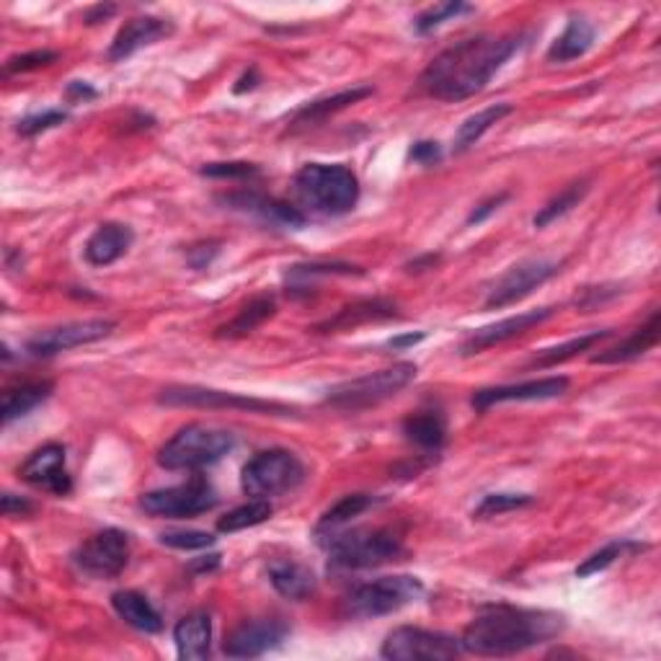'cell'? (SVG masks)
I'll use <instances>...</instances> for the list:
<instances>
[{"instance_id":"obj_1","label":"cell","mask_w":661,"mask_h":661,"mask_svg":"<svg viewBox=\"0 0 661 661\" xmlns=\"http://www.w3.org/2000/svg\"><path fill=\"white\" fill-rule=\"evenodd\" d=\"M524 45V37H480L457 42L434 57L421 73V89L437 102H465L476 96L488 81L505 68V62Z\"/></svg>"},{"instance_id":"obj_2","label":"cell","mask_w":661,"mask_h":661,"mask_svg":"<svg viewBox=\"0 0 661 661\" xmlns=\"http://www.w3.org/2000/svg\"><path fill=\"white\" fill-rule=\"evenodd\" d=\"M564 625V615L548 613V610L494 605L473 617L460 643L463 651L476 657H514L553 641Z\"/></svg>"},{"instance_id":"obj_3","label":"cell","mask_w":661,"mask_h":661,"mask_svg":"<svg viewBox=\"0 0 661 661\" xmlns=\"http://www.w3.org/2000/svg\"><path fill=\"white\" fill-rule=\"evenodd\" d=\"M300 212L315 218H341L359 202V182L355 171L341 163H308L292 182Z\"/></svg>"},{"instance_id":"obj_4","label":"cell","mask_w":661,"mask_h":661,"mask_svg":"<svg viewBox=\"0 0 661 661\" xmlns=\"http://www.w3.org/2000/svg\"><path fill=\"white\" fill-rule=\"evenodd\" d=\"M321 545L328 550L330 566L344 571L378 569V566L398 560L404 553L401 535L385 527L351 530V533L336 530V533L321 537Z\"/></svg>"},{"instance_id":"obj_5","label":"cell","mask_w":661,"mask_h":661,"mask_svg":"<svg viewBox=\"0 0 661 661\" xmlns=\"http://www.w3.org/2000/svg\"><path fill=\"white\" fill-rule=\"evenodd\" d=\"M235 448V434L225 429L207 427V424H189L163 444L158 452V463L165 471H199L218 463Z\"/></svg>"},{"instance_id":"obj_6","label":"cell","mask_w":661,"mask_h":661,"mask_svg":"<svg viewBox=\"0 0 661 661\" xmlns=\"http://www.w3.org/2000/svg\"><path fill=\"white\" fill-rule=\"evenodd\" d=\"M424 598V584L416 577H383L351 589L344 600V615L355 621L393 615Z\"/></svg>"},{"instance_id":"obj_7","label":"cell","mask_w":661,"mask_h":661,"mask_svg":"<svg viewBox=\"0 0 661 661\" xmlns=\"http://www.w3.org/2000/svg\"><path fill=\"white\" fill-rule=\"evenodd\" d=\"M416 378V364L401 362L393 368L368 372V375L347 380V383L330 387L326 404L339 408V411H362V408L378 406L393 398Z\"/></svg>"},{"instance_id":"obj_8","label":"cell","mask_w":661,"mask_h":661,"mask_svg":"<svg viewBox=\"0 0 661 661\" xmlns=\"http://www.w3.org/2000/svg\"><path fill=\"white\" fill-rule=\"evenodd\" d=\"M305 480V465L290 450L256 452L243 468L241 486L254 499H271L294 491Z\"/></svg>"},{"instance_id":"obj_9","label":"cell","mask_w":661,"mask_h":661,"mask_svg":"<svg viewBox=\"0 0 661 661\" xmlns=\"http://www.w3.org/2000/svg\"><path fill=\"white\" fill-rule=\"evenodd\" d=\"M218 491H214L210 480L194 476L186 484L142 494L140 507L148 514L163 517V520H189V517L210 512V509L218 507Z\"/></svg>"},{"instance_id":"obj_10","label":"cell","mask_w":661,"mask_h":661,"mask_svg":"<svg viewBox=\"0 0 661 661\" xmlns=\"http://www.w3.org/2000/svg\"><path fill=\"white\" fill-rule=\"evenodd\" d=\"M158 404L163 406H176V408H230V411H248V414H275V416H287L294 408L277 404V401H262L251 398V395L241 393H225V391H212V387H194V385H176L165 387L158 395Z\"/></svg>"},{"instance_id":"obj_11","label":"cell","mask_w":661,"mask_h":661,"mask_svg":"<svg viewBox=\"0 0 661 661\" xmlns=\"http://www.w3.org/2000/svg\"><path fill=\"white\" fill-rule=\"evenodd\" d=\"M460 653H463V643L455 636L414 628V625L391 630L380 649V657L391 661H450Z\"/></svg>"},{"instance_id":"obj_12","label":"cell","mask_w":661,"mask_h":661,"mask_svg":"<svg viewBox=\"0 0 661 661\" xmlns=\"http://www.w3.org/2000/svg\"><path fill=\"white\" fill-rule=\"evenodd\" d=\"M76 566L85 577L93 579H114L125 571L129 560V535L121 530H102L89 537L81 548L76 550Z\"/></svg>"},{"instance_id":"obj_13","label":"cell","mask_w":661,"mask_h":661,"mask_svg":"<svg viewBox=\"0 0 661 661\" xmlns=\"http://www.w3.org/2000/svg\"><path fill=\"white\" fill-rule=\"evenodd\" d=\"M556 275H558V264L545 262V258H527V262L514 264V267L491 287V292H488L486 298V308L488 311H494V308H507L520 303V300L527 298V294H533V290H537V287L545 285Z\"/></svg>"},{"instance_id":"obj_14","label":"cell","mask_w":661,"mask_h":661,"mask_svg":"<svg viewBox=\"0 0 661 661\" xmlns=\"http://www.w3.org/2000/svg\"><path fill=\"white\" fill-rule=\"evenodd\" d=\"M117 323L106 318H91V321H76L65 323V326L42 330V334L28 339L26 351L32 357H55L60 351L85 347V344L102 341L104 336H109Z\"/></svg>"},{"instance_id":"obj_15","label":"cell","mask_w":661,"mask_h":661,"mask_svg":"<svg viewBox=\"0 0 661 661\" xmlns=\"http://www.w3.org/2000/svg\"><path fill=\"white\" fill-rule=\"evenodd\" d=\"M287 634H290V630H287V625L277 621V617L248 621L239 625V628L228 636L222 651H225V657L230 659H256L264 657V653L271 649H277L287 638Z\"/></svg>"},{"instance_id":"obj_16","label":"cell","mask_w":661,"mask_h":661,"mask_svg":"<svg viewBox=\"0 0 661 661\" xmlns=\"http://www.w3.org/2000/svg\"><path fill=\"white\" fill-rule=\"evenodd\" d=\"M19 476L24 478L26 484L55 496H68L73 491V480H70V473L65 468V448L55 442L34 450L32 455L26 457V463L21 465Z\"/></svg>"},{"instance_id":"obj_17","label":"cell","mask_w":661,"mask_h":661,"mask_svg":"<svg viewBox=\"0 0 661 661\" xmlns=\"http://www.w3.org/2000/svg\"><path fill=\"white\" fill-rule=\"evenodd\" d=\"M569 378H543V380H527V383L514 385H499V387H484L471 398V406L476 411H488L491 406L499 404H520V401H548L558 398L569 391Z\"/></svg>"},{"instance_id":"obj_18","label":"cell","mask_w":661,"mask_h":661,"mask_svg":"<svg viewBox=\"0 0 661 661\" xmlns=\"http://www.w3.org/2000/svg\"><path fill=\"white\" fill-rule=\"evenodd\" d=\"M553 315H556V308H541V311L512 315V318H505L499 323H491V326L473 330L468 339L463 341V347H460V355L471 357V355H478V351L499 347V344H505L509 339H517V336L524 334V330L541 326L543 321L553 318Z\"/></svg>"},{"instance_id":"obj_19","label":"cell","mask_w":661,"mask_h":661,"mask_svg":"<svg viewBox=\"0 0 661 661\" xmlns=\"http://www.w3.org/2000/svg\"><path fill=\"white\" fill-rule=\"evenodd\" d=\"M222 202L233 207V210L256 214V218L277 228H303L308 222L305 214L300 212V207L279 202V199L258 192H233L228 197H222Z\"/></svg>"},{"instance_id":"obj_20","label":"cell","mask_w":661,"mask_h":661,"mask_svg":"<svg viewBox=\"0 0 661 661\" xmlns=\"http://www.w3.org/2000/svg\"><path fill=\"white\" fill-rule=\"evenodd\" d=\"M171 32H174V24H171L169 19H158V16L129 19L127 24L119 28L117 37H114V42H112L109 60L112 62L127 60V57L140 53L142 47H150V45H155L158 39L169 37Z\"/></svg>"},{"instance_id":"obj_21","label":"cell","mask_w":661,"mask_h":661,"mask_svg":"<svg viewBox=\"0 0 661 661\" xmlns=\"http://www.w3.org/2000/svg\"><path fill=\"white\" fill-rule=\"evenodd\" d=\"M132 241V228L121 225V222H104V225H98L96 233L91 235L89 243H85L83 256L91 267H109V264L119 262V258L127 254Z\"/></svg>"},{"instance_id":"obj_22","label":"cell","mask_w":661,"mask_h":661,"mask_svg":"<svg viewBox=\"0 0 661 661\" xmlns=\"http://www.w3.org/2000/svg\"><path fill=\"white\" fill-rule=\"evenodd\" d=\"M174 641L178 659L199 661L210 657L212 646V621L207 613H192L182 617L174 628Z\"/></svg>"},{"instance_id":"obj_23","label":"cell","mask_w":661,"mask_h":661,"mask_svg":"<svg viewBox=\"0 0 661 661\" xmlns=\"http://www.w3.org/2000/svg\"><path fill=\"white\" fill-rule=\"evenodd\" d=\"M112 607L129 628L140 630V634H161L163 617L153 607L146 594L135 592V589H121V592L112 594Z\"/></svg>"},{"instance_id":"obj_24","label":"cell","mask_w":661,"mask_h":661,"mask_svg":"<svg viewBox=\"0 0 661 661\" xmlns=\"http://www.w3.org/2000/svg\"><path fill=\"white\" fill-rule=\"evenodd\" d=\"M659 330H661V315H659V311H653L651 318L646 321L641 328H636L634 334H630L625 341L617 344V347L594 355L592 362L594 364H621V362H630V359H638L649 349L657 347Z\"/></svg>"},{"instance_id":"obj_25","label":"cell","mask_w":661,"mask_h":661,"mask_svg":"<svg viewBox=\"0 0 661 661\" xmlns=\"http://www.w3.org/2000/svg\"><path fill=\"white\" fill-rule=\"evenodd\" d=\"M269 581L279 594L292 602H303L311 598L318 587L315 573L298 560H275L269 566Z\"/></svg>"},{"instance_id":"obj_26","label":"cell","mask_w":661,"mask_h":661,"mask_svg":"<svg viewBox=\"0 0 661 661\" xmlns=\"http://www.w3.org/2000/svg\"><path fill=\"white\" fill-rule=\"evenodd\" d=\"M594 26L592 21H587L584 16H571L569 24H566L564 34L553 42V47L548 49V60L550 62H571L577 57L587 55L594 45Z\"/></svg>"},{"instance_id":"obj_27","label":"cell","mask_w":661,"mask_h":661,"mask_svg":"<svg viewBox=\"0 0 661 661\" xmlns=\"http://www.w3.org/2000/svg\"><path fill=\"white\" fill-rule=\"evenodd\" d=\"M55 385L49 380H37V383H21L16 387H9L3 393V424L9 427L21 416L32 414L34 408L45 404V401L53 395Z\"/></svg>"},{"instance_id":"obj_28","label":"cell","mask_w":661,"mask_h":661,"mask_svg":"<svg viewBox=\"0 0 661 661\" xmlns=\"http://www.w3.org/2000/svg\"><path fill=\"white\" fill-rule=\"evenodd\" d=\"M404 434L421 450H440L448 440V424L440 411H419L404 421Z\"/></svg>"},{"instance_id":"obj_29","label":"cell","mask_w":661,"mask_h":661,"mask_svg":"<svg viewBox=\"0 0 661 661\" xmlns=\"http://www.w3.org/2000/svg\"><path fill=\"white\" fill-rule=\"evenodd\" d=\"M393 315H395L393 303H385V300H364V303L344 308V311L336 313L334 318L321 323L318 330H326V334H330V330H349V328H357L359 323L385 321V318H393Z\"/></svg>"},{"instance_id":"obj_30","label":"cell","mask_w":661,"mask_h":661,"mask_svg":"<svg viewBox=\"0 0 661 661\" xmlns=\"http://www.w3.org/2000/svg\"><path fill=\"white\" fill-rule=\"evenodd\" d=\"M378 505H380L378 496H370V494H349V496H344V499L336 501V505L330 507L328 512L321 517L318 527H315V535L326 537L330 533H336V530H341L344 524H349L351 520H355V517L364 514V512H368V509L378 507Z\"/></svg>"},{"instance_id":"obj_31","label":"cell","mask_w":661,"mask_h":661,"mask_svg":"<svg viewBox=\"0 0 661 661\" xmlns=\"http://www.w3.org/2000/svg\"><path fill=\"white\" fill-rule=\"evenodd\" d=\"M368 96H372L370 85H357V89L334 93V96H326V98H318V102L305 104L303 109L294 112L292 121L294 125H313V121L326 119V117H330V114L347 109V106L362 102V98H368Z\"/></svg>"},{"instance_id":"obj_32","label":"cell","mask_w":661,"mask_h":661,"mask_svg":"<svg viewBox=\"0 0 661 661\" xmlns=\"http://www.w3.org/2000/svg\"><path fill=\"white\" fill-rule=\"evenodd\" d=\"M512 114V106L509 104H496V106H488V109L473 114V117H468L460 125L457 135H455V153H465V150H471L476 142L484 138V135L491 129L494 125H499L501 119L509 117Z\"/></svg>"},{"instance_id":"obj_33","label":"cell","mask_w":661,"mask_h":661,"mask_svg":"<svg viewBox=\"0 0 661 661\" xmlns=\"http://www.w3.org/2000/svg\"><path fill=\"white\" fill-rule=\"evenodd\" d=\"M277 313V303L275 298H269V294H262V298L251 300V303L243 308V311L235 315L233 321L225 323L218 330V336H228V339H239V336H246L251 330H256L258 326H264L271 315Z\"/></svg>"},{"instance_id":"obj_34","label":"cell","mask_w":661,"mask_h":661,"mask_svg":"<svg viewBox=\"0 0 661 661\" xmlns=\"http://www.w3.org/2000/svg\"><path fill=\"white\" fill-rule=\"evenodd\" d=\"M613 336V330H592V334H584L579 336V339H571L566 344H560V347H553V349H545L537 355L533 362L527 364V368H537V370H548V368H556V364H564L569 362V359H573L577 355H581V351L592 349L594 344L605 341Z\"/></svg>"},{"instance_id":"obj_35","label":"cell","mask_w":661,"mask_h":661,"mask_svg":"<svg viewBox=\"0 0 661 661\" xmlns=\"http://www.w3.org/2000/svg\"><path fill=\"white\" fill-rule=\"evenodd\" d=\"M275 514V507L269 505V499H251L248 505L235 507L233 512H228L222 520L218 522L220 533H241V530L256 527V524L267 522L269 517Z\"/></svg>"},{"instance_id":"obj_36","label":"cell","mask_w":661,"mask_h":661,"mask_svg":"<svg viewBox=\"0 0 661 661\" xmlns=\"http://www.w3.org/2000/svg\"><path fill=\"white\" fill-rule=\"evenodd\" d=\"M587 192H589V182L571 184L569 189H564L558 194V197H553L548 205L541 207V212H537L533 218V225L535 228H548L550 222H556L558 218H564V214H569L573 207H577L581 199L587 197Z\"/></svg>"},{"instance_id":"obj_37","label":"cell","mask_w":661,"mask_h":661,"mask_svg":"<svg viewBox=\"0 0 661 661\" xmlns=\"http://www.w3.org/2000/svg\"><path fill=\"white\" fill-rule=\"evenodd\" d=\"M641 548H643V545L628 543V541L607 543L605 548L598 550V553H592V556H589V558L584 560V564L579 566V569H577V577H579V579L594 577V573H600V571L610 569V566H613L617 558H623V553H625V550H641Z\"/></svg>"},{"instance_id":"obj_38","label":"cell","mask_w":661,"mask_h":661,"mask_svg":"<svg viewBox=\"0 0 661 661\" xmlns=\"http://www.w3.org/2000/svg\"><path fill=\"white\" fill-rule=\"evenodd\" d=\"M533 501H535L533 496H527V494H488V496H484V501H480V505L476 507L473 517H476V520L501 517L507 512H514V509L530 507Z\"/></svg>"},{"instance_id":"obj_39","label":"cell","mask_w":661,"mask_h":661,"mask_svg":"<svg viewBox=\"0 0 661 661\" xmlns=\"http://www.w3.org/2000/svg\"><path fill=\"white\" fill-rule=\"evenodd\" d=\"M471 11H473V5H465V3H442V5H434V9L424 11L421 16L416 19L414 26L419 34H429V32H434L437 26H442L444 21H452Z\"/></svg>"},{"instance_id":"obj_40","label":"cell","mask_w":661,"mask_h":661,"mask_svg":"<svg viewBox=\"0 0 661 661\" xmlns=\"http://www.w3.org/2000/svg\"><path fill=\"white\" fill-rule=\"evenodd\" d=\"M161 543L176 550H205L214 543V535L205 530H171L161 535Z\"/></svg>"},{"instance_id":"obj_41","label":"cell","mask_w":661,"mask_h":661,"mask_svg":"<svg viewBox=\"0 0 661 661\" xmlns=\"http://www.w3.org/2000/svg\"><path fill=\"white\" fill-rule=\"evenodd\" d=\"M57 60V53L53 49H34V53L26 55H16L5 62V76H16V73H28V70H42L49 68Z\"/></svg>"},{"instance_id":"obj_42","label":"cell","mask_w":661,"mask_h":661,"mask_svg":"<svg viewBox=\"0 0 661 661\" xmlns=\"http://www.w3.org/2000/svg\"><path fill=\"white\" fill-rule=\"evenodd\" d=\"M68 119V114L60 109H47L42 114H32V117L21 119L19 121V135H24V138H34V135L47 132V129H53L57 125H62V121Z\"/></svg>"},{"instance_id":"obj_43","label":"cell","mask_w":661,"mask_h":661,"mask_svg":"<svg viewBox=\"0 0 661 661\" xmlns=\"http://www.w3.org/2000/svg\"><path fill=\"white\" fill-rule=\"evenodd\" d=\"M202 176L210 178H248L258 176V169L254 163H207L202 169Z\"/></svg>"},{"instance_id":"obj_44","label":"cell","mask_w":661,"mask_h":661,"mask_svg":"<svg viewBox=\"0 0 661 661\" xmlns=\"http://www.w3.org/2000/svg\"><path fill=\"white\" fill-rule=\"evenodd\" d=\"M408 158H411L414 163L434 165V163H440L442 150H440V146H437V142L421 140V142H414V148H411V153H408Z\"/></svg>"},{"instance_id":"obj_45","label":"cell","mask_w":661,"mask_h":661,"mask_svg":"<svg viewBox=\"0 0 661 661\" xmlns=\"http://www.w3.org/2000/svg\"><path fill=\"white\" fill-rule=\"evenodd\" d=\"M509 199V194H496V197H491V199H486V202H480L476 210H473L471 214H468V225H480V222H484L488 214H494L496 210H499L501 205H505Z\"/></svg>"},{"instance_id":"obj_46","label":"cell","mask_w":661,"mask_h":661,"mask_svg":"<svg viewBox=\"0 0 661 661\" xmlns=\"http://www.w3.org/2000/svg\"><path fill=\"white\" fill-rule=\"evenodd\" d=\"M32 501L24 499V496H16V494H3V514L5 517H13V514H28L32 512Z\"/></svg>"},{"instance_id":"obj_47","label":"cell","mask_w":661,"mask_h":661,"mask_svg":"<svg viewBox=\"0 0 661 661\" xmlns=\"http://www.w3.org/2000/svg\"><path fill=\"white\" fill-rule=\"evenodd\" d=\"M98 91L91 89L89 83L83 81H73L68 85V98L70 102H91V98H96Z\"/></svg>"},{"instance_id":"obj_48","label":"cell","mask_w":661,"mask_h":661,"mask_svg":"<svg viewBox=\"0 0 661 661\" xmlns=\"http://www.w3.org/2000/svg\"><path fill=\"white\" fill-rule=\"evenodd\" d=\"M427 339V334L424 330H419V334H404V336H393L391 341H387V347L391 349H408V347H416V344Z\"/></svg>"},{"instance_id":"obj_49","label":"cell","mask_w":661,"mask_h":661,"mask_svg":"<svg viewBox=\"0 0 661 661\" xmlns=\"http://www.w3.org/2000/svg\"><path fill=\"white\" fill-rule=\"evenodd\" d=\"M114 11H117L114 5H96V9H91L83 19H85V24H98V21L109 19Z\"/></svg>"}]
</instances>
